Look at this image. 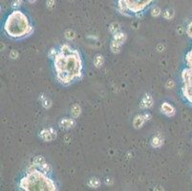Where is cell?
<instances>
[{
  "instance_id": "1f68e13d",
  "label": "cell",
  "mask_w": 192,
  "mask_h": 191,
  "mask_svg": "<svg viewBox=\"0 0 192 191\" xmlns=\"http://www.w3.org/2000/svg\"><path fill=\"white\" fill-rule=\"evenodd\" d=\"M28 1H29L30 3H35V2L36 1V0H28Z\"/></svg>"
},
{
  "instance_id": "7c38bea8",
  "label": "cell",
  "mask_w": 192,
  "mask_h": 191,
  "mask_svg": "<svg viewBox=\"0 0 192 191\" xmlns=\"http://www.w3.org/2000/svg\"><path fill=\"white\" fill-rule=\"evenodd\" d=\"M71 114L74 119H77V118H79L81 114V107L79 105V104H74V105L72 106L71 108Z\"/></svg>"
},
{
  "instance_id": "d6986e66",
  "label": "cell",
  "mask_w": 192,
  "mask_h": 191,
  "mask_svg": "<svg viewBox=\"0 0 192 191\" xmlns=\"http://www.w3.org/2000/svg\"><path fill=\"white\" fill-rule=\"evenodd\" d=\"M109 31H110L113 35L117 34L118 32H120V24H118V22H113V23H111L110 26H109Z\"/></svg>"
},
{
  "instance_id": "ffe728a7",
  "label": "cell",
  "mask_w": 192,
  "mask_h": 191,
  "mask_svg": "<svg viewBox=\"0 0 192 191\" xmlns=\"http://www.w3.org/2000/svg\"><path fill=\"white\" fill-rule=\"evenodd\" d=\"M64 36H65V38L68 40H73L76 37V33L73 30H67L65 33H64Z\"/></svg>"
},
{
  "instance_id": "3957f363",
  "label": "cell",
  "mask_w": 192,
  "mask_h": 191,
  "mask_svg": "<svg viewBox=\"0 0 192 191\" xmlns=\"http://www.w3.org/2000/svg\"><path fill=\"white\" fill-rule=\"evenodd\" d=\"M4 32L13 39H22L33 34L34 28L24 12L15 10L10 13L4 23Z\"/></svg>"
},
{
  "instance_id": "f546056e",
  "label": "cell",
  "mask_w": 192,
  "mask_h": 191,
  "mask_svg": "<svg viewBox=\"0 0 192 191\" xmlns=\"http://www.w3.org/2000/svg\"><path fill=\"white\" fill-rule=\"evenodd\" d=\"M143 117H144L145 120H149L150 119H151V115H150L149 113H144L143 114Z\"/></svg>"
},
{
  "instance_id": "4dcf8cb0",
  "label": "cell",
  "mask_w": 192,
  "mask_h": 191,
  "mask_svg": "<svg viewBox=\"0 0 192 191\" xmlns=\"http://www.w3.org/2000/svg\"><path fill=\"white\" fill-rule=\"evenodd\" d=\"M112 183H113V181H112L111 178H106V180H105V184H106L107 185L108 184H112Z\"/></svg>"
},
{
  "instance_id": "ba28073f",
  "label": "cell",
  "mask_w": 192,
  "mask_h": 191,
  "mask_svg": "<svg viewBox=\"0 0 192 191\" xmlns=\"http://www.w3.org/2000/svg\"><path fill=\"white\" fill-rule=\"evenodd\" d=\"M59 127L61 129H70L72 127H74L76 122L74 119H69V118H65V119H62L59 121Z\"/></svg>"
},
{
  "instance_id": "4316f807",
  "label": "cell",
  "mask_w": 192,
  "mask_h": 191,
  "mask_svg": "<svg viewBox=\"0 0 192 191\" xmlns=\"http://www.w3.org/2000/svg\"><path fill=\"white\" fill-rule=\"evenodd\" d=\"M22 4V0H13V8H15V9H16V8H18L20 5Z\"/></svg>"
},
{
  "instance_id": "603a6c76",
  "label": "cell",
  "mask_w": 192,
  "mask_h": 191,
  "mask_svg": "<svg viewBox=\"0 0 192 191\" xmlns=\"http://www.w3.org/2000/svg\"><path fill=\"white\" fill-rule=\"evenodd\" d=\"M151 15H152V16H154V17H158V16H160L162 15V9L160 8V7H154L153 8V10H152V12H151Z\"/></svg>"
},
{
  "instance_id": "8992f818",
  "label": "cell",
  "mask_w": 192,
  "mask_h": 191,
  "mask_svg": "<svg viewBox=\"0 0 192 191\" xmlns=\"http://www.w3.org/2000/svg\"><path fill=\"white\" fill-rule=\"evenodd\" d=\"M161 109H162V112L166 115V117L168 118H172L175 116L176 114V110L175 108L173 107L170 103L168 102H163L161 106Z\"/></svg>"
},
{
  "instance_id": "7a4b0ae2",
  "label": "cell",
  "mask_w": 192,
  "mask_h": 191,
  "mask_svg": "<svg viewBox=\"0 0 192 191\" xmlns=\"http://www.w3.org/2000/svg\"><path fill=\"white\" fill-rule=\"evenodd\" d=\"M19 187L23 190H57V184L48 177V174L41 171L38 166L31 165L27 169L26 176L20 180Z\"/></svg>"
},
{
  "instance_id": "cb8c5ba5",
  "label": "cell",
  "mask_w": 192,
  "mask_h": 191,
  "mask_svg": "<svg viewBox=\"0 0 192 191\" xmlns=\"http://www.w3.org/2000/svg\"><path fill=\"white\" fill-rule=\"evenodd\" d=\"M186 35H187V36H188V37L192 38V22H190V23L188 24V26H187Z\"/></svg>"
},
{
  "instance_id": "484cf974",
  "label": "cell",
  "mask_w": 192,
  "mask_h": 191,
  "mask_svg": "<svg viewBox=\"0 0 192 191\" xmlns=\"http://www.w3.org/2000/svg\"><path fill=\"white\" fill-rule=\"evenodd\" d=\"M174 86H175V82L173 80H171V79L167 80V82L166 83V87L167 89H173V88H174Z\"/></svg>"
},
{
  "instance_id": "277c9868",
  "label": "cell",
  "mask_w": 192,
  "mask_h": 191,
  "mask_svg": "<svg viewBox=\"0 0 192 191\" xmlns=\"http://www.w3.org/2000/svg\"><path fill=\"white\" fill-rule=\"evenodd\" d=\"M153 2L154 0H118V9L126 16L135 15L139 17L140 13L147 9Z\"/></svg>"
},
{
  "instance_id": "7402d4cb",
  "label": "cell",
  "mask_w": 192,
  "mask_h": 191,
  "mask_svg": "<svg viewBox=\"0 0 192 191\" xmlns=\"http://www.w3.org/2000/svg\"><path fill=\"white\" fill-rule=\"evenodd\" d=\"M38 168L41 171L44 172V173H46V174H48L49 172H51V166H50L48 163H46V162H44L43 165H39Z\"/></svg>"
},
{
  "instance_id": "5b68a950",
  "label": "cell",
  "mask_w": 192,
  "mask_h": 191,
  "mask_svg": "<svg viewBox=\"0 0 192 191\" xmlns=\"http://www.w3.org/2000/svg\"><path fill=\"white\" fill-rule=\"evenodd\" d=\"M39 137L44 142H52V140H54L57 138V132L53 128H48V129L46 128L41 130Z\"/></svg>"
},
{
  "instance_id": "52a82bcc",
  "label": "cell",
  "mask_w": 192,
  "mask_h": 191,
  "mask_svg": "<svg viewBox=\"0 0 192 191\" xmlns=\"http://www.w3.org/2000/svg\"><path fill=\"white\" fill-rule=\"evenodd\" d=\"M153 98L150 95H145L144 97L141 98V103H140V107L141 109H149L151 108L153 105Z\"/></svg>"
},
{
  "instance_id": "d4e9b609",
  "label": "cell",
  "mask_w": 192,
  "mask_h": 191,
  "mask_svg": "<svg viewBox=\"0 0 192 191\" xmlns=\"http://www.w3.org/2000/svg\"><path fill=\"white\" fill-rule=\"evenodd\" d=\"M57 49H54V48H52L51 50L49 51V57H51V58H54L56 57V56L57 54Z\"/></svg>"
},
{
  "instance_id": "83f0119b",
  "label": "cell",
  "mask_w": 192,
  "mask_h": 191,
  "mask_svg": "<svg viewBox=\"0 0 192 191\" xmlns=\"http://www.w3.org/2000/svg\"><path fill=\"white\" fill-rule=\"evenodd\" d=\"M10 57L13 58V60H15V58L18 57V53L15 50H13V51L10 52Z\"/></svg>"
},
{
  "instance_id": "f1b7e54d",
  "label": "cell",
  "mask_w": 192,
  "mask_h": 191,
  "mask_svg": "<svg viewBox=\"0 0 192 191\" xmlns=\"http://www.w3.org/2000/svg\"><path fill=\"white\" fill-rule=\"evenodd\" d=\"M54 4H56V0H47V7L49 9H53Z\"/></svg>"
},
{
  "instance_id": "ac0fdd59",
  "label": "cell",
  "mask_w": 192,
  "mask_h": 191,
  "mask_svg": "<svg viewBox=\"0 0 192 191\" xmlns=\"http://www.w3.org/2000/svg\"><path fill=\"white\" fill-rule=\"evenodd\" d=\"M88 185L92 188H98L100 185V181L98 178H91L88 181Z\"/></svg>"
},
{
  "instance_id": "30bf717a",
  "label": "cell",
  "mask_w": 192,
  "mask_h": 191,
  "mask_svg": "<svg viewBox=\"0 0 192 191\" xmlns=\"http://www.w3.org/2000/svg\"><path fill=\"white\" fill-rule=\"evenodd\" d=\"M145 119H144V117L143 115H138L137 116L135 119H134V121H133V125L136 129H140L141 128V127L143 126L144 124V122H145Z\"/></svg>"
},
{
  "instance_id": "6da1fadb",
  "label": "cell",
  "mask_w": 192,
  "mask_h": 191,
  "mask_svg": "<svg viewBox=\"0 0 192 191\" xmlns=\"http://www.w3.org/2000/svg\"><path fill=\"white\" fill-rule=\"evenodd\" d=\"M57 79L63 86L70 85L75 79H79L82 76V61L79 53L74 50L73 53L64 54L58 52L54 58Z\"/></svg>"
},
{
  "instance_id": "2e32d148",
  "label": "cell",
  "mask_w": 192,
  "mask_h": 191,
  "mask_svg": "<svg viewBox=\"0 0 192 191\" xmlns=\"http://www.w3.org/2000/svg\"><path fill=\"white\" fill-rule=\"evenodd\" d=\"M174 15H175V12L173 9H166V10H164L163 12V16L167 20L172 19V18L174 17Z\"/></svg>"
},
{
  "instance_id": "4fadbf2b",
  "label": "cell",
  "mask_w": 192,
  "mask_h": 191,
  "mask_svg": "<svg viewBox=\"0 0 192 191\" xmlns=\"http://www.w3.org/2000/svg\"><path fill=\"white\" fill-rule=\"evenodd\" d=\"M104 63V57L102 56V54H97L94 57V65L96 66V68H102V65Z\"/></svg>"
},
{
  "instance_id": "9a60e30c",
  "label": "cell",
  "mask_w": 192,
  "mask_h": 191,
  "mask_svg": "<svg viewBox=\"0 0 192 191\" xmlns=\"http://www.w3.org/2000/svg\"><path fill=\"white\" fill-rule=\"evenodd\" d=\"M121 44L118 43L115 40H112V42L110 44V49H111V52L113 54H118L121 52Z\"/></svg>"
},
{
  "instance_id": "44dd1931",
  "label": "cell",
  "mask_w": 192,
  "mask_h": 191,
  "mask_svg": "<svg viewBox=\"0 0 192 191\" xmlns=\"http://www.w3.org/2000/svg\"><path fill=\"white\" fill-rule=\"evenodd\" d=\"M44 162H45V160L42 156H36L34 158V160H33V163L36 166H39L41 165H43Z\"/></svg>"
},
{
  "instance_id": "5bb4252c",
  "label": "cell",
  "mask_w": 192,
  "mask_h": 191,
  "mask_svg": "<svg viewBox=\"0 0 192 191\" xmlns=\"http://www.w3.org/2000/svg\"><path fill=\"white\" fill-rule=\"evenodd\" d=\"M74 51V49H73L69 44L67 43H64V44H61L60 47H59V52H61L62 54H71Z\"/></svg>"
},
{
  "instance_id": "e0dca14e",
  "label": "cell",
  "mask_w": 192,
  "mask_h": 191,
  "mask_svg": "<svg viewBox=\"0 0 192 191\" xmlns=\"http://www.w3.org/2000/svg\"><path fill=\"white\" fill-rule=\"evenodd\" d=\"M40 99H41V101H42V105L45 109H49L50 107L52 106V101H51V99L45 97L44 95H40Z\"/></svg>"
},
{
  "instance_id": "8fae6325",
  "label": "cell",
  "mask_w": 192,
  "mask_h": 191,
  "mask_svg": "<svg viewBox=\"0 0 192 191\" xmlns=\"http://www.w3.org/2000/svg\"><path fill=\"white\" fill-rule=\"evenodd\" d=\"M125 39H126V35L124 33H122V32H118V33L115 34L113 36V40H115V41H117L118 43H120L121 45L124 43Z\"/></svg>"
},
{
  "instance_id": "9c48e42d",
  "label": "cell",
  "mask_w": 192,
  "mask_h": 191,
  "mask_svg": "<svg viewBox=\"0 0 192 191\" xmlns=\"http://www.w3.org/2000/svg\"><path fill=\"white\" fill-rule=\"evenodd\" d=\"M163 144V138L161 135L154 136L151 140V145L154 148H160Z\"/></svg>"
}]
</instances>
